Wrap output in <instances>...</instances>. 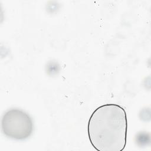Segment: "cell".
Here are the masks:
<instances>
[{
    "mask_svg": "<svg viewBox=\"0 0 151 151\" xmlns=\"http://www.w3.org/2000/svg\"><path fill=\"white\" fill-rule=\"evenodd\" d=\"M127 118L124 109L115 104L97 107L88 123L90 142L98 151H122L126 146Z\"/></svg>",
    "mask_w": 151,
    "mask_h": 151,
    "instance_id": "obj_1",
    "label": "cell"
},
{
    "mask_svg": "<svg viewBox=\"0 0 151 151\" xmlns=\"http://www.w3.org/2000/svg\"><path fill=\"white\" fill-rule=\"evenodd\" d=\"M1 129L6 137L18 140L28 138L32 133L34 124L31 117L23 110L12 109L2 116Z\"/></svg>",
    "mask_w": 151,
    "mask_h": 151,
    "instance_id": "obj_2",
    "label": "cell"
},
{
    "mask_svg": "<svg viewBox=\"0 0 151 151\" xmlns=\"http://www.w3.org/2000/svg\"><path fill=\"white\" fill-rule=\"evenodd\" d=\"M150 134L145 132H140L136 136V142L140 146L147 145L150 143Z\"/></svg>",
    "mask_w": 151,
    "mask_h": 151,
    "instance_id": "obj_3",
    "label": "cell"
},
{
    "mask_svg": "<svg viewBox=\"0 0 151 151\" xmlns=\"http://www.w3.org/2000/svg\"><path fill=\"white\" fill-rule=\"evenodd\" d=\"M60 70V67L58 63L55 62H50L47 66V73L50 76L57 74Z\"/></svg>",
    "mask_w": 151,
    "mask_h": 151,
    "instance_id": "obj_4",
    "label": "cell"
}]
</instances>
